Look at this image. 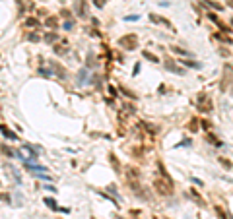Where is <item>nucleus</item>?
I'll use <instances>...</instances> for the list:
<instances>
[{
    "instance_id": "obj_1",
    "label": "nucleus",
    "mask_w": 233,
    "mask_h": 219,
    "mask_svg": "<svg viewBox=\"0 0 233 219\" xmlns=\"http://www.w3.org/2000/svg\"><path fill=\"white\" fill-rule=\"evenodd\" d=\"M198 109H200L202 113L212 111V101H210V99H208L204 93H200V95H198Z\"/></svg>"
},
{
    "instance_id": "obj_2",
    "label": "nucleus",
    "mask_w": 233,
    "mask_h": 219,
    "mask_svg": "<svg viewBox=\"0 0 233 219\" xmlns=\"http://www.w3.org/2000/svg\"><path fill=\"white\" fill-rule=\"evenodd\" d=\"M119 45L121 47H124V49H136V37L134 35H126V37H123V39H119Z\"/></svg>"
},
{
    "instance_id": "obj_3",
    "label": "nucleus",
    "mask_w": 233,
    "mask_h": 219,
    "mask_svg": "<svg viewBox=\"0 0 233 219\" xmlns=\"http://www.w3.org/2000/svg\"><path fill=\"white\" fill-rule=\"evenodd\" d=\"M26 167L29 169V171H33V173H45L47 167H41V165H31L29 161H26Z\"/></svg>"
},
{
    "instance_id": "obj_4",
    "label": "nucleus",
    "mask_w": 233,
    "mask_h": 219,
    "mask_svg": "<svg viewBox=\"0 0 233 219\" xmlns=\"http://www.w3.org/2000/svg\"><path fill=\"white\" fill-rule=\"evenodd\" d=\"M0 130H2V134H4V136H6V138H8V140H18V136H16V134H14V132H12V130H8V128H6V126H0Z\"/></svg>"
},
{
    "instance_id": "obj_5",
    "label": "nucleus",
    "mask_w": 233,
    "mask_h": 219,
    "mask_svg": "<svg viewBox=\"0 0 233 219\" xmlns=\"http://www.w3.org/2000/svg\"><path fill=\"white\" fill-rule=\"evenodd\" d=\"M183 64L190 66V68H200V64H198V62H192V60H183Z\"/></svg>"
},
{
    "instance_id": "obj_6",
    "label": "nucleus",
    "mask_w": 233,
    "mask_h": 219,
    "mask_svg": "<svg viewBox=\"0 0 233 219\" xmlns=\"http://www.w3.org/2000/svg\"><path fill=\"white\" fill-rule=\"evenodd\" d=\"M144 56H146V58H150L152 62H157V56H154V54H152V52H148V51H144Z\"/></svg>"
},
{
    "instance_id": "obj_7",
    "label": "nucleus",
    "mask_w": 233,
    "mask_h": 219,
    "mask_svg": "<svg viewBox=\"0 0 233 219\" xmlns=\"http://www.w3.org/2000/svg\"><path fill=\"white\" fill-rule=\"evenodd\" d=\"M45 202H47V206H49V207H54V209H57V202L52 200V198H45Z\"/></svg>"
},
{
    "instance_id": "obj_8",
    "label": "nucleus",
    "mask_w": 233,
    "mask_h": 219,
    "mask_svg": "<svg viewBox=\"0 0 233 219\" xmlns=\"http://www.w3.org/2000/svg\"><path fill=\"white\" fill-rule=\"evenodd\" d=\"M47 25H49V27H57V18H49V19H47Z\"/></svg>"
},
{
    "instance_id": "obj_9",
    "label": "nucleus",
    "mask_w": 233,
    "mask_h": 219,
    "mask_svg": "<svg viewBox=\"0 0 233 219\" xmlns=\"http://www.w3.org/2000/svg\"><path fill=\"white\" fill-rule=\"evenodd\" d=\"M37 23H39V21H37L35 18H29V19L26 21V25H29V27H31V25H37Z\"/></svg>"
},
{
    "instance_id": "obj_10",
    "label": "nucleus",
    "mask_w": 233,
    "mask_h": 219,
    "mask_svg": "<svg viewBox=\"0 0 233 219\" xmlns=\"http://www.w3.org/2000/svg\"><path fill=\"white\" fill-rule=\"evenodd\" d=\"M206 4H208V6H212V8H216V10H221V6H220V4H216V2H210V0H206Z\"/></svg>"
},
{
    "instance_id": "obj_11",
    "label": "nucleus",
    "mask_w": 233,
    "mask_h": 219,
    "mask_svg": "<svg viewBox=\"0 0 233 219\" xmlns=\"http://www.w3.org/2000/svg\"><path fill=\"white\" fill-rule=\"evenodd\" d=\"M216 211H218V215H220V219H227V215L223 211H221V207H216Z\"/></svg>"
},
{
    "instance_id": "obj_12",
    "label": "nucleus",
    "mask_w": 233,
    "mask_h": 219,
    "mask_svg": "<svg viewBox=\"0 0 233 219\" xmlns=\"http://www.w3.org/2000/svg\"><path fill=\"white\" fill-rule=\"evenodd\" d=\"M173 52H177V54H187V51H183L179 47H173Z\"/></svg>"
},
{
    "instance_id": "obj_13",
    "label": "nucleus",
    "mask_w": 233,
    "mask_h": 219,
    "mask_svg": "<svg viewBox=\"0 0 233 219\" xmlns=\"http://www.w3.org/2000/svg\"><path fill=\"white\" fill-rule=\"evenodd\" d=\"M93 4H95L97 8H103V6H105V0H95V2H93Z\"/></svg>"
},
{
    "instance_id": "obj_14",
    "label": "nucleus",
    "mask_w": 233,
    "mask_h": 219,
    "mask_svg": "<svg viewBox=\"0 0 233 219\" xmlns=\"http://www.w3.org/2000/svg\"><path fill=\"white\" fill-rule=\"evenodd\" d=\"M190 130H198V122H196V120L190 122Z\"/></svg>"
},
{
    "instance_id": "obj_15",
    "label": "nucleus",
    "mask_w": 233,
    "mask_h": 219,
    "mask_svg": "<svg viewBox=\"0 0 233 219\" xmlns=\"http://www.w3.org/2000/svg\"><path fill=\"white\" fill-rule=\"evenodd\" d=\"M72 27H74V23H72V21H66V23H64V29H72Z\"/></svg>"
},
{
    "instance_id": "obj_16",
    "label": "nucleus",
    "mask_w": 233,
    "mask_h": 219,
    "mask_svg": "<svg viewBox=\"0 0 233 219\" xmlns=\"http://www.w3.org/2000/svg\"><path fill=\"white\" fill-rule=\"evenodd\" d=\"M231 23H233V19H231Z\"/></svg>"
}]
</instances>
